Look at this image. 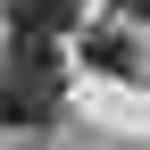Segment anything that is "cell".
<instances>
[{
  "label": "cell",
  "mask_w": 150,
  "mask_h": 150,
  "mask_svg": "<svg viewBox=\"0 0 150 150\" xmlns=\"http://www.w3.org/2000/svg\"><path fill=\"white\" fill-rule=\"evenodd\" d=\"M83 59L100 67V75H125V67H134V42H125L117 25H92V33H83Z\"/></svg>",
  "instance_id": "7a4b0ae2"
},
{
  "label": "cell",
  "mask_w": 150,
  "mask_h": 150,
  "mask_svg": "<svg viewBox=\"0 0 150 150\" xmlns=\"http://www.w3.org/2000/svg\"><path fill=\"white\" fill-rule=\"evenodd\" d=\"M8 17H17L25 42H50V33H67L75 17H83V0H8Z\"/></svg>",
  "instance_id": "6da1fadb"
},
{
  "label": "cell",
  "mask_w": 150,
  "mask_h": 150,
  "mask_svg": "<svg viewBox=\"0 0 150 150\" xmlns=\"http://www.w3.org/2000/svg\"><path fill=\"white\" fill-rule=\"evenodd\" d=\"M117 8H125V17H150V0H117Z\"/></svg>",
  "instance_id": "3957f363"
}]
</instances>
